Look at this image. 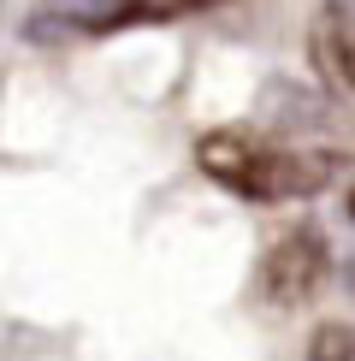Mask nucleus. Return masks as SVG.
<instances>
[{"label":"nucleus","instance_id":"1","mask_svg":"<svg viewBox=\"0 0 355 361\" xmlns=\"http://www.w3.org/2000/svg\"><path fill=\"white\" fill-rule=\"evenodd\" d=\"M325 279H332V249H325V237L314 225H296L261 255V296L285 314L308 308L325 290Z\"/></svg>","mask_w":355,"mask_h":361},{"label":"nucleus","instance_id":"2","mask_svg":"<svg viewBox=\"0 0 355 361\" xmlns=\"http://www.w3.org/2000/svg\"><path fill=\"white\" fill-rule=\"evenodd\" d=\"M337 178L332 154H290V148H255L249 172L237 178V195L249 202H296V195H320Z\"/></svg>","mask_w":355,"mask_h":361},{"label":"nucleus","instance_id":"3","mask_svg":"<svg viewBox=\"0 0 355 361\" xmlns=\"http://www.w3.org/2000/svg\"><path fill=\"white\" fill-rule=\"evenodd\" d=\"M308 59H314V71L332 89L355 95V24H349V12L337 6V0L314 18V30H308Z\"/></svg>","mask_w":355,"mask_h":361},{"label":"nucleus","instance_id":"4","mask_svg":"<svg viewBox=\"0 0 355 361\" xmlns=\"http://www.w3.org/2000/svg\"><path fill=\"white\" fill-rule=\"evenodd\" d=\"M255 137L249 130H207V137L196 142V166L213 178V184H225V190H237V178L249 172V160H255Z\"/></svg>","mask_w":355,"mask_h":361},{"label":"nucleus","instance_id":"5","mask_svg":"<svg viewBox=\"0 0 355 361\" xmlns=\"http://www.w3.org/2000/svg\"><path fill=\"white\" fill-rule=\"evenodd\" d=\"M201 6H213V0H118L107 12V24H166V18H189V12H201Z\"/></svg>","mask_w":355,"mask_h":361},{"label":"nucleus","instance_id":"6","mask_svg":"<svg viewBox=\"0 0 355 361\" xmlns=\"http://www.w3.org/2000/svg\"><path fill=\"white\" fill-rule=\"evenodd\" d=\"M308 361H355V332L349 326H320L308 343Z\"/></svg>","mask_w":355,"mask_h":361},{"label":"nucleus","instance_id":"7","mask_svg":"<svg viewBox=\"0 0 355 361\" xmlns=\"http://www.w3.org/2000/svg\"><path fill=\"white\" fill-rule=\"evenodd\" d=\"M344 12H349V24H355V6H344Z\"/></svg>","mask_w":355,"mask_h":361},{"label":"nucleus","instance_id":"8","mask_svg":"<svg viewBox=\"0 0 355 361\" xmlns=\"http://www.w3.org/2000/svg\"><path fill=\"white\" fill-rule=\"evenodd\" d=\"M337 6H355V0H337Z\"/></svg>","mask_w":355,"mask_h":361}]
</instances>
